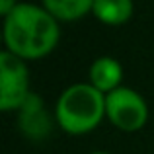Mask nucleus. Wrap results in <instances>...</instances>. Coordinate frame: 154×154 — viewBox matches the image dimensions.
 I'll return each instance as SVG.
<instances>
[{
  "label": "nucleus",
  "instance_id": "nucleus-1",
  "mask_svg": "<svg viewBox=\"0 0 154 154\" xmlns=\"http://www.w3.org/2000/svg\"><path fill=\"white\" fill-rule=\"evenodd\" d=\"M59 39L60 23L41 4L20 2L2 22L4 51L26 63L51 55Z\"/></svg>",
  "mask_w": 154,
  "mask_h": 154
},
{
  "label": "nucleus",
  "instance_id": "nucleus-2",
  "mask_svg": "<svg viewBox=\"0 0 154 154\" xmlns=\"http://www.w3.org/2000/svg\"><path fill=\"white\" fill-rule=\"evenodd\" d=\"M53 117L68 135H88L105 119V94L90 82L70 84L57 98Z\"/></svg>",
  "mask_w": 154,
  "mask_h": 154
},
{
  "label": "nucleus",
  "instance_id": "nucleus-3",
  "mask_svg": "<svg viewBox=\"0 0 154 154\" xmlns=\"http://www.w3.org/2000/svg\"><path fill=\"white\" fill-rule=\"evenodd\" d=\"M105 119L123 133H137L148 121V103L135 88L121 86L105 96Z\"/></svg>",
  "mask_w": 154,
  "mask_h": 154
},
{
  "label": "nucleus",
  "instance_id": "nucleus-4",
  "mask_svg": "<svg viewBox=\"0 0 154 154\" xmlns=\"http://www.w3.org/2000/svg\"><path fill=\"white\" fill-rule=\"evenodd\" d=\"M31 96L29 68L26 60L8 51L0 53V109L4 113L18 111Z\"/></svg>",
  "mask_w": 154,
  "mask_h": 154
},
{
  "label": "nucleus",
  "instance_id": "nucleus-5",
  "mask_svg": "<svg viewBox=\"0 0 154 154\" xmlns=\"http://www.w3.org/2000/svg\"><path fill=\"white\" fill-rule=\"evenodd\" d=\"M18 123L22 133L31 140H41L51 133V117L47 115L45 102L39 94L31 92V96L18 109Z\"/></svg>",
  "mask_w": 154,
  "mask_h": 154
},
{
  "label": "nucleus",
  "instance_id": "nucleus-6",
  "mask_svg": "<svg viewBox=\"0 0 154 154\" xmlns=\"http://www.w3.org/2000/svg\"><path fill=\"white\" fill-rule=\"evenodd\" d=\"M123 66L113 57H100L88 68V82L100 90L102 94H111L113 90L121 88L123 82Z\"/></svg>",
  "mask_w": 154,
  "mask_h": 154
},
{
  "label": "nucleus",
  "instance_id": "nucleus-7",
  "mask_svg": "<svg viewBox=\"0 0 154 154\" xmlns=\"http://www.w3.org/2000/svg\"><path fill=\"white\" fill-rule=\"evenodd\" d=\"M135 4L133 0H94L92 14L103 26H123L133 18Z\"/></svg>",
  "mask_w": 154,
  "mask_h": 154
},
{
  "label": "nucleus",
  "instance_id": "nucleus-8",
  "mask_svg": "<svg viewBox=\"0 0 154 154\" xmlns=\"http://www.w3.org/2000/svg\"><path fill=\"white\" fill-rule=\"evenodd\" d=\"M41 6L59 23H70L92 14L94 0H41Z\"/></svg>",
  "mask_w": 154,
  "mask_h": 154
},
{
  "label": "nucleus",
  "instance_id": "nucleus-9",
  "mask_svg": "<svg viewBox=\"0 0 154 154\" xmlns=\"http://www.w3.org/2000/svg\"><path fill=\"white\" fill-rule=\"evenodd\" d=\"M18 4H20L18 0H0V16H2V18H6V16L10 14V12L18 6Z\"/></svg>",
  "mask_w": 154,
  "mask_h": 154
},
{
  "label": "nucleus",
  "instance_id": "nucleus-10",
  "mask_svg": "<svg viewBox=\"0 0 154 154\" xmlns=\"http://www.w3.org/2000/svg\"><path fill=\"white\" fill-rule=\"evenodd\" d=\"M90 154H109V152H103V150H94V152H90Z\"/></svg>",
  "mask_w": 154,
  "mask_h": 154
}]
</instances>
